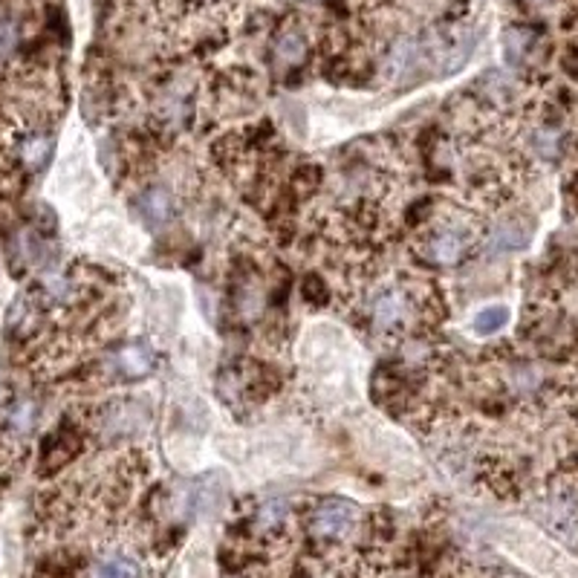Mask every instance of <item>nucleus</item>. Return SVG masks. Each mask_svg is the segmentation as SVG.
I'll list each match as a JSON object with an SVG mask.
<instances>
[{
	"mask_svg": "<svg viewBox=\"0 0 578 578\" xmlns=\"http://www.w3.org/2000/svg\"><path fill=\"white\" fill-rule=\"evenodd\" d=\"M423 301L408 284H388L382 287L371 301V322L376 333H397V330L408 327L414 313H420Z\"/></svg>",
	"mask_w": 578,
	"mask_h": 578,
	"instance_id": "f257e3e1",
	"label": "nucleus"
},
{
	"mask_svg": "<svg viewBox=\"0 0 578 578\" xmlns=\"http://www.w3.org/2000/svg\"><path fill=\"white\" fill-rule=\"evenodd\" d=\"M472 252V231L463 223H440L434 231H428L423 243V257L434 266H457L465 255Z\"/></svg>",
	"mask_w": 578,
	"mask_h": 578,
	"instance_id": "f03ea898",
	"label": "nucleus"
},
{
	"mask_svg": "<svg viewBox=\"0 0 578 578\" xmlns=\"http://www.w3.org/2000/svg\"><path fill=\"white\" fill-rule=\"evenodd\" d=\"M356 521H359L356 503L344 498H327L313 509L310 530L318 540H344L353 532Z\"/></svg>",
	"mask_w": 578,
	"mask_h": 578,
	"instance_id": "7ed1b4c3",
	"label": "nucleus"
},
{
	"mask_svg": "<svg viewBox=\"0 0 578 578\" xmlns=\"http://www.w3.org/2000/svg\"><path fill=\"white\" fill-rule=\"evenodd\" d=\"M110 371H113L121 382H137V379H145L154 371V353L147 344H139V341L125 344V348H119L110 356Z\"/></svg>",
	"mask_w": 578,
	"mask_h": 578,
	"instance_id": "20e7f679",
	"label": "nucleus"
},
{
	"mask_svg": "<svg viewBox=\"0 0 578 578\" xmlns=\"http://www.w3.org/2000/svg\"><path fill=\"white\" fill-rule=\"evenodd\" d=\"M53 147H55L53 133L32 128V130H27V133L21 137V142H18V156H21V163L27 165L29 171H41V168L49 163V156H53Z\"/></svg>",
	"mask_w": 578,
	"mask_h": 578,
	"instance_id": "39448f33",
	"label": "nucleus"
},
{
	"mask_svg": "<svg viewBox=\"0 0 578 578\" xmlns=\"http://www.w3.org/2000/svg\"><path fill=\"white\" fill-rule=\"evenodd\" d=\"M38 402L35 399H15L4 411V428L12 440H23L35 431V425H38Z\"/></svg>",
	"mask_w": 578,
	"mask_h": 578,
	"instance_id": "423d86ee",
	"label": "nucleus"
},
{
	"mask_svg": "<svg viewBox=\"0 0 578 578\" xmlns=\"http://www.w3.org/2000/svg\"><path fill=\"white\" fill-rule=\"evenodd\" d=\"M79 448H81L79 431H72V428H67V431H58L53 440L46 442V451H44V472L61 469V465H64Z\"/></svg>",
	"mask_w": 578,
	"mask_h": 578,
	"instance_id": "0eeeda50",
	"label": "nucleus"
},
{
	"mask_svg": "<svg viewBox=\"0 0 578 578\" xmlns=\"http://www.w3.org/2000/svg\"><path fill=\"white\" fill-rule=\"evenodd\" d=\"M90 578H139V567L128 556H105L96 561Z\"/></svg>",
	"mask_w": 578,
	"mask_h": 578,
	"instance_id": "6e6552de",
	"label": "nucleus"
},
{
	"mask_svg": "<svg viewBox=\"0 0 578 578\" xmlns=\"http://www.w3.org/2000/svg\"><path fill=\"white\" fill-rule=\"evenodd\" d=\"M139 212H142V217L147 220V223L163 226L165 220L171 217V197H168V191L151 188V191H147V194L142 197V200H139Z\"/></svg>",
	"mask_w": 578,
	"mask_h": 578,
	"instance_id": "1a4fd4ad",
	"label": "nucleus"
},
{
	"mask_svg": "<svg viewBox=\"0 0 578 578\" xmlns=\"http://www.w3.org/2000/svg\"><path fill=\"white\" fill-rule=\"evenodd\" d=\"M530 226H521V223H503L500 229H495L489 246L491 252H512V249H521V246L530 240Z\"/></svg>",
	"mask_w": 578,
	"mask_h": 578,
	"instance_id": "9d476101",
	"label": "nucleus"
},
{
	"mask_svg": "<svg viewBox=\"0 0 578 578\" xmlns=\"http://www.w3.org/2000/svg\"><path fill=\"white\" fill-rule=\"evenodd\" d=\"M507 322H509V313L503 310V306H486V310L477 313L474 330L481 336H495V333H500L503 327H507Z\"/></svg>",
	"mask_w": 578,
	"mask_h": 578,
	"instance_id": "9b49d317",
	"label": "nucleus"
},
{
	"mask_svg": "<svg viewBox=\"0 0 578 578\" xmlns=\"http://www.w3.org/2000/svg\"><path fill=\"white\" fill-rule=\"evenodd\" d=\"M289 507L284 500H266L261 509H257V526L261 530H278L281 524L287 521Z\"/></svg>",
	"mask_w": 578,
	"mask_h": 578,
	"instance_id": "f8f14e48",
	"label": "nucleus"
},
{
	"mask_svg": "<svg viewBox=\"0 0 578 578\" xmlns=\"http://www.w3.org/2000/svg\"><path fill=\"white\" fill-rule=\"evenodd\" d=\"M304 55V41H301V35H284L278 44V58L281 61H287V64H295Z\"/></svg>",
	"mask_w": 578,
	"mask_h": 578,
	"instance_id": "ddd939ff",
	"label": "nucleus"
},
{
	"mask_svg": "<svg viewBox=\"0 0 578 578\" xmlns=\"http://www.w3.org/2000/svg\"><path fill=\"white\" fill-rule=\"evenodd\" d=\"M15 44H18V29H15V23L0 15V61H4V58L12 53V49H15Z\"/></svg>",
	"mask_w": 578,
	"mask_h": 578,
	"instance_id": "4468645a",
	"label": "nucleus"
},
{
	"mask_svg": "<svg viewBox=\"0 0 578 578\" xmlns=\"http://www.w3.org/2000/svg\"><path fill=\"white\" fill-rule=\"evenodd\" d=\"M304 292H306V298H310V301H315V304L327 301V292H324V284H322V278H315V275H310V278L304 281Z\"/></svg>",
	"mask_w": 578,
	"mask_h": 578,
	"instance_id": "2eb2a0df",
	"label": "nucleus"
},
{
	"mask_svg": "<svg viewBox=\"0 0 578 578\" xmlns=\"http://www.w3.org/2000/svg\"><path fill=\"white\" fill-rule=\"evenodd\" d=\"M530 4H547V0H530Z\"/></svg>",
	"mask_w": 578,
	"mask_h": 578,
	"instance_id": "dca6fc26",
	"label": "nucleus"
}]
</instances>
